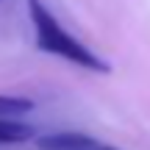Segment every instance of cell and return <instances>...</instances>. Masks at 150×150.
<instances>
[{"label": "cell", "mask_w": 150, "mask_h": 150, "mask_svg": "<svg viewBox=\"0 0 150 150\" xmlns=\"http://www.w3.org/2000/svg\"><path fill=\"white\" fill-rule=\"evenodd\" d=\"M28 14H31V22H33V36H36V47L39 50H45L50 56H59V59L70 61V64L81 67L86 72H108L111 70V64L106 59H100L89 45L75 39L56 20V14L42 0H28Z\"/></svg>", "instance_id": "1"}, {"label": "cell", "mask_w": 150, "mask_h": 150, "mask_svg": "<svg viewBox=\"0 0 150 150\" xmlns=\"http://www.w3.org/2000/svg\"><path fill=\"white\" fill-rule=\"evenodd\" d=\"M39 150H100L103 145L86 134H50L36 139Z\"/></svg>", "instance_id": "2"}, {"label": "cell", "mask_w": 150, "mask_h": 150, "mask_svg": "<svg viewBox=\"0 0 150 150\" xmlns=\"http://www.w3.org/2000/svg\"><path fill=\"white\" fill-rule=\"evenodd\" d=\"M33 128L25 125L22 120H8V117H0V145H20V142L31 139Z\"/></svg>", "instance_id": "3"}, {"label": "cell", "mask_w": 150, "mask_h": 150, "mask_svg": "<svg viewBox=\"0 0 150 150\" xmlns=\"http://www.w3.org/2000/svg\"><path fill=\"white\" fill-rule=\"evenodd\" d=\"M28 111H33V100L17 97V95H0V117L20 120V117H25Z\"/></svg>", "instance_id": "4"}, {"label": "cell", "mask_w": 150, "mask_h": 150, "mask_svg": "<svg viewBox=\"0 0 150 150\" xmlns=\"http://www.w3.org/2000/svg\"><path fill=\"white\" fill-rule=\"evenodd\" d=\"M100 150H117V147H108V145H103V147H100Z\"/></svg>", "instance_id": "5"}]
</instances>
